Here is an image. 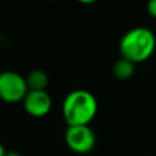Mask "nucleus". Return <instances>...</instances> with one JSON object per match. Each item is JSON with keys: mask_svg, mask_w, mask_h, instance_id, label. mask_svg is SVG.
Masks as SVG:
<instances>
[{"mask_svg": "<svg viewBox=\"0 0 156 156\" xmlns=\"http://www.w3.org/2000/svg\"><path fill=\"white\" fill-rule=\"evenodd\" d=\"M96 113L98 100L88 90H73L63 99L62 116L67 126H88Z\"/></svg>", "mask_w": 156, "mask_h": 156, "instance_id": "obj_1", "label": "nucleus"}, {"mask_svg": "<svg viewBox=\"0 0 156 156\" xmlns=\"http://www.w3.org/2000/svg\"><path fill=\"white\" fill-rule=\"evenodd\" d=\"M156 49L155 33L146 27L129 29L119 41V54L133 63H140L150 58Z\"/></svg>", "mask_w": 156, "mask_h": 156, "instance_id": "obj_2", "label": "nucleus"}, {"mask_svg": "<svg viewBox=\"0 0 156 156\" xmlns=\"http://www.w3.org/2000/svg\"><path fill=\"white\" fill-rule=\"evenodd\" d=\"M29 88L26 77L15 71L0 72V100L7 104L23 101Z\"/></svg>", "mask_w": 156, "mask_h": 156, "instance_id": "obj_3", "label": "nucleus"}, {"mask_svg": "<svg viewBox=\"0 0 156 156\" xmlns=\"http://www.w3.org/2000/svg\"><path fill=\"white\" fill-rule=\"evenodd\" d=\"M65 141L69 150L76 154H89L96 144L94 130L88 126H68L65 133Z\"/></svg>", "mask_w": 156, "mask_h": 156, "instance_id": "obj_4", "label": "nucleus"}, {"mask_svg": "<svg viewBox=\"0 0 156 156\" xmlns=\"http://www.w3.org/2000/svg\"><path fill=\"white\" fill-rule=\"evenodd\" d=\"M22 104L24 111L35 118L46 116L52 107L51 96L46 90H28Z\"/></svg>", "mask_w": 156, "mask_h": 156, "instance_id": "obj_5", "label": "nucleus"}, {"mask_svg": "<svg viewBox=\"0 0 156 156\" xmlns=\"http://www.w3.org/2000/svg\"><path fill=\"white\" fill-rule=\"evenodd\" d=\"M29 90H46L49 85V76L43 69H33L26 77Z\"/></svg>", "mask_w": 156, "mask_h": 156, "instance_id": "obj_6", "label": "nucleus"}, {"mask_svg": "<svg viewBox=\"0 0 156 156\" xmlns=\"http://www.w3.org/2000/svg\"><path fill=\"white\" fill-rule=\"evenodd\" d=\"M134 72H135V63H133L132 61L124 57H121L119 60H117L112 67L113 76L121 80L129 79L134 74Z\"/></svg>", "mask_w": 156, "mask_h": 156, "instance_id": "obj_7", "label": "nucleus"}, {"mask_svg": "<svg viewBox=\"0 0 156 156\" xmlns=\"http://www.w3.org/2000/svg\"><path fill=\"white\" fill-rule=\"evenodd\" d=\"M146 11H147V13L151 17L156 18V0H149L147 1V4H146Z\"/></svg>", "mask_w": 156, "mask_h": 156, "instance_id": "obj_8", "label": "nucleus"}, {"mask_svg": "<svg viewBox=\"0 0 156 156\" xmlns=\"http://www.w3.org/2000/svg\"><path fill=\"white\" fill-rule=\"evenodd\" d=\"M5 156H21L16 150H9L5 152Z\"/></svg>", "mask_w": 156, "mask_h": 156, "instance_id": "obj_9", "label": "nucleus"}, {"mask_svg": "<svg viewBox=\"0 0 156 156\" xmlns=\"http://www.w3.org/2000/svg\"><path fill=\"white\" fill-rule=\"evenodd\" d=\"M78 2H80V4H84V5H89V4H93V2H95L96 0H77Z\"/></svg>", "mask_w": 156, "mask_h": 156, "instance_id": "obj_10", "label": "nucleus"}, {"mask_svg": "<svg viewBox=\"0 0 156 156\" xmlns=\"http://www.w3.org/2000/svg\"><path fill=\"white\" fill-rule=\"evenodd\" d=\"M5 152H6V150H5L4 145H2L1 141H0V156H5Z\"/></svg>", "mask_w": 156, "mask_h": 156, "instance_id": "obj_11", "label": "nucleus"}]
</instances>
